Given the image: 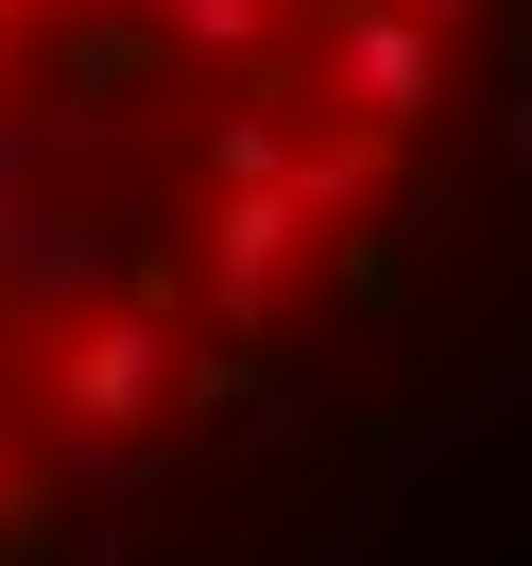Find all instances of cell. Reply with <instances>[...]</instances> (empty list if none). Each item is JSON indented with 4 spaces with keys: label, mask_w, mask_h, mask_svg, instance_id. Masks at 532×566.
I'll return each mask as SVG.
<instances>
[{
    "label": "cell",
    "mask_w": 532,
    "mask_h": 566,
    "mask_svg": "<svg viewBox=\"0 0 532 566\" xmlns=\"http://www.w3.org/2000/svg\"><path fill=\"white\" fill-rule=\"evenodd\" d=\"M292 35H310L326 104L378 120V138H429V104H447V70H463V35H429L413 0H344V18H292Z\"/></svg>",
    "instance_id": "cell-1"
},
{
    "label": "cell",
    "mask_w": 532,
    "mask_h": 566,
    "mask_svg": "<svg viewBox=\"0 0 532 566\" xmlns=\"http://www.w3.org/2000/svg\"><path fill=\"white\" fill-rule=\"evenodd\" d=\"M155 395H173V310L86 292L52 326V429H155Z\"/></svg>",
    "instance_id": "cell-2"
},
{
    "label": "cell",
    "mask_w": 532,
    "mask_h": 566,
    "mask_svg": "<svg viewBox=\"0 0 532 566\" xmlns=\"http://www.w3.org/2000/svg\"><path fill=\"white\" fill-rule=\"evenodd\" d=\"M138 86H173L155 0H52V35H35V104H52V120H121Z\"/></svg>",
    "instance_id": "cell-3"
},
{
    "label": "cell",
    "mask_w": 532,
    "mask_h": 566,
    "mask_svg": "<svg viewBox=\"0 0 532 566\" xmlns=\"http://www.w3.org/2000/svg\"><path fill=\"white\" fill-rule=\"evenodd\" d=\"M292 275H310V207H292V189H223L207 258H189V310H207V326H275Z\"/></svg>",
    "instance_id": "cell-4"
},
{
    "label": "cell",
    "mask_w": 532,
    "mask_h": 566,
    "mask_svg": "<svg viewBox=\"0 0 532 566\" xmlns=\"http://www.w3.org/2000/svg\"><path fill=\"white\" fill-rule=\"evenodd\" d=\"M395 155H413V138H378V120H326V138H292V155H275V189H292L310 223H361V207L395 189Z\"/></svg>",
    "instance_id": "cell-5"
},
{
    "label": "cell",
    "mask_w": 532,
    "mask_h": 566,
    "mask_svg": "<svg viewBox=\"0 0 532 566\" xmlns=\"http://www.w3.org/2000/svg\"><path fill=\"white\" fill-rule=\"evenodd\" d=\"M155 35H173V70H241L292 35V0H155Z\"/></svg>",
    "instance_id": "cell-6"
},
{
    "label": "cell",
    "mask_w": 532,
    "mask_h": 566,
    "mask_svg": "<svg viewBox=\"0 0 532 566\" xmlns=\"http://www.w3.org/2000/svg\"><path fill=\"white\" fill-rule=\"evenodd\" d=\"M0 566H86L70 481H52V463H18V447H0Z\"/></svg>",
    "instance_id": "cell-7"
},
{
    "label": "cell",
    "mask_w": 532,
    "mask_h": 566,
    "mask_svg": "<svg viewBox=\"0 0 532 566\" xmlns=\"http://www.w3.org/2000/svg\"><path fill=\"white\" fill-rule=\"evenodd\" d=\"M395 463H413V395H378V412H344V447H326V497H378Z\"/></svg>",
    "instance_id": "cell-8"
},
{
    "label": "cell",
    "mask_w": 532,
    "mask_h": 566,
    "mask_svg": "<svg viewBox=\"0 0 532 566\" xmlns=\"http://www.w3.org/2000/svg\"><path fill=\"white\" fill-rule=\"evenodd\" d=\"M275 155H292V120H275V104L241 86V104L207 120V172H223V189H275Z\"/></svg>",
    "instance_id": "cell-9"
},
{
    "label": "cell",
    "mask_w": 532,
    "mask_h": 566,
    "mask_svg": "<svg viewBox=\"0 0 532 566\" xmlns=\"http://www.w3.org/2000/svg\"><path fill=\"white\" fill-rule=\"evenodd\" d=\"M481 35H498V70H515V155H532V0H481Z\"/></svg>",
    "instance_id": "cell-10"
},
{
    "label": "cell",
    "mask_w": 532,
    "mask_h": 566,
    "mask_svg": "<svg viewBox=\"0 0 532 566\" xmlns=\"http://www.w3.org/2000/svg\"><path fill=\"white\" fill-rule=\"evenodd\" d=\"M52 138H70V120H52V104H0V189L35 172V155H52Z\"/></svg>",
    "instance_id": "cell-11"
},
{
    "label": "cell",
    "mask_w": 532,
    "mask_h": 566,
    "mask_svg": "<svg viewBox=\"0 0 532 566\" xmlns=\"http://www.w3.org/2000/svg\"><path fill=\"white\" fill-rule=\"evenodd\" d=\"M413 18H429V35H481V0H413Z\"/></svg>",
    "instance_id": "cell-12"
},
{
    "label": "cell",
    "mask_w": 532,
    "mask_h": 566,
    "mask_svg": "<svg viewBox=\"0 0 532 566\" xmlns=\"http://www.w3.org/2000/svg\"><path fill=\"white\" fill-rule=\"evenodd\" d=\"M18 18H35V0H0V35H18Z\"/></svg>",
    "instance_id": "cell-13"
},
{
    "label": "cell",
    "mask_w": 532,
    "mask_h": 566,
    "mask_svg": "<svg viewBox=\"0 0 532 566\" xmlns=\"http://www.w3.org/2000/svg\"><path fill=\"white\" fill-rule=\"evenodd\" d=\"M292 18H344V0H292Z\"/></svg>",
    "instance_id": "cell-14"
},
{
    "label": "cell",
    "mask_w": 532,
    "mask_h": 566,
    "mask_svg": "<svg viewBox=\"0 0 532 566\" xmlns=\"http://www.w3.org/2000/svg\"><path fill=\"white\" fill-rule=\"evenodd\" d=\"M0 447H18V412H0Z\"/></svg>",
    "instance_id": "cell-15"
}]
</instances>
